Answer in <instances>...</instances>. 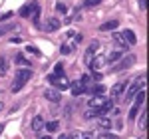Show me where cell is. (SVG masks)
<instances>
[{"label": "cell", "instance_id": "1", "mask_svg": "<svg viewBox=\"0 0 149 139\" xmlns=\"http://www.w3.org/2000/svg\"><path fill=\"white\" fill-rule=\"evenodd\" d=\"M30 78H32V70H18V72H16V80H14V83H12V92L18 93L24 85L28 83Z\"/></svg>", "mask_w": 149, "mask_h": 139}, {"label": "cell", "instance_id": "2", "mask_svg": "<svg viewBox=\"0 0 149 139\" xmlns=\"http://www.w3.org/2000/svg\"><path fill=\"white\" fill-rule=\"evenodd\" d=\"M88 105H90L92 109H102V107L113 109V101H111V99H107V97H103V95H92V97H90V101H88Z\"/></svg>", "mask_w": 149, "mask_h": 139}, {"label": "cell", "instance_id": "3", "mask_svg": "<svg viewBox=\"0 0 149 139\" xmlns=\"http://www.w3.org/2000/svg\"><path fill=\"white\" fill-rule=\"evenodd\" d=\"M143 85H145V74H141V76H137V80H135V83L129 88L125 92V101H131L135 95H137L139 90H143Z\"/></svg>", "mask_w": 149, "mask_h": 139}, {"label": "cell", "instance_id": "4", "mask_svg": "<svg viewBox=\"0 0 149 139\" xmlns=\"http://www.w3.org/2000/svg\"><path fill=\"white\" fill-rule=\"evenodd\" d=\"M135 56L133 54H129V56H125V58H119V64H113L111 68H109V72H121V70H127V68H131L133 64H135Z\"/></svg>", "mask_w": 149, "mask_h": 139}, {"label": "cell", "instance_id": "5", "mask_svg": "<svg viewBox=\"0 0 149 139\" xmlns=\"http://www.w3.org/2000/svg\"><path fill=\"white\" fill-rule=\"evenodd\" d=\"M88 83H90V76H81L74 85H70V88H72V93H74L76 97L81 95V93H86L88 92Z\"/></svg>", "mask_w": 149, "mask_h": 139}, {"label": "cell", "instance_id": "6", "mask_svg": "<svg viewBox=\"0 0 149 139\" xmlns=\"http://www.w3.org/2000/svg\"><path fill=\"white\" fill-rule=\"evenodd\" d=\"M143 101H145V92L141 90V92H137V99H135V104H133V107L129 109V119H135L139 113V109H141V105H143Z\"/></svg>", "mask_w": 149, "mask_h": 139}, {"label": "cell", "instance_id": "7", "mask_svg": "<svg viewBox=\"0 0 149 139\" xmlns=\"http://www.w3.org/2000/svg\"><path fill=\"white\" fill-rule=\"evenodd\" d=\"M48 81L50 83H54L58 90H68L70 88V81L62 76V78H58V76H54V74H48Z\"/></svg>", "mask_w": 149, "mask_h": 139}, {"label": "cell", "instance_id": "8", "mask_svg": "<svg viewBox=\"0 0 149 139\" xmlns=\"http://www.w3.org/2000/svg\"><path fill=\"white\" fill-rule=\"evenodd\" d=\"M36 8H40V6H38V2H36V0H32V2H28V4H24L22 8L18 10V14H20L22 18H30V16L34 14V10H36Z\"/></svg>", "mask_w": 149, "mask_h": 139}, {"label": "cell", "instance_id": "9", "mask_svg": "<svg viewBox=\"0 0 149 139\" xmlns=\"http://www.w3.org/2000/svg\"><path fill=\"white\" fill-rule=\"evenodd\" d=\"M97 50H100V44H97V42H92V44H90V48L86 50V56H84V62H86L88 66L92 64V60H93V56L97 54Z\"/></svg>", "mask_w": 149, "mask_h": 139}, {"label": "cell", "instance_id": "10", "mask_svg": "<svg viewBox=\"0 0 149 139\" xmlns=\"http://www.w3.org/2000/svg\"><path fill=\"white\" fill-rule=\"evenodd\" d=\"M125 88H127V80H125V81H117V83H115L113 88L109 90V93H111V97H119L121 93L125 92Z\"/></svg>", "mask_w": 149, "mask_h": 139}, {"label": "cell", "instance_id": "11", "mask_svg": "<svg viewBox=\"0 0 149 139\" xmlns=\"http://www.w3.org/2000/svg\"><path fill=\"white\" fill-rule=\"evenodd\" d=\"M60 26H62V22H60L58 18H48L46 24H44L46 32H56V30H60Z\"/></svg>", "mask_w": 149, "mask_h": 139}, {"label": "cell", "instance_id": "12", "mask_svg": "<svg viewBox=\"0 0 149 139\" xmlns=\"http://www.w3.org/2000/svg\"><path fill=\"white\" fill-rule=\"evenodd\" d=\"M111 38H113L115 44L119 46V50H123V52H125L127 48H129V46H127V42H125V38L121 36V32H113V34H111Z\"/></svg>", "mask_w": 149, "mask_h": 139}, {"label": "cell", "instance_id": "13", "mask_svg": "<svg viewBox=\"0 0 149 139\" xmlns=\"http://www.w3.org/2000/svg\"><path fill=\"white\" fill-rule=\"evenodd\" d=\"M44 97H46L48 101H52V104H58V101L62 99V95H60L56 90H46V92H44Z\"/></svg>", "mask_w": 149, "mask_h": 139}, {"label": "cell", "instance_id": "14", "mask_svg": "<svg viewBox=\"0 0 149 139\" xmlns=\"http://www.w3.org/2000/svg\"><path fill=\"white\" fill-rule=\"evenodd\" d=\"M121 36L125 38L127 46H135V44H137V38H135V34H133V30H123Z\"/></svg>", "mask_w": 149, "mask_h": 139}, {"label": "cell", "instance_id": "15", "mask_svg": "<svg viewBox=\"0 0 149 139\" xmlns=\"http://www.w3.org/2000/svg\"><path fill=\"white\" fill-rule=\"evenodd\" d=\"M119 58H123V50H113V52H109L105 56V64H111V62H115Z\"/></svg>", "mask_w": 149, "mask_h": 139}, {"label": "cell", "instance_id": "16", "mask_svg": "<svg viewBox=\"0 0 149 139\" xmlns=\"http://www.w3.org/2000/svg\"><path fill=\"white\" fill-rule=\"evenodd\" d=\"M103 66H105V58H95V60H92V64H90V68L93 70V72H97V70H102Z\"/></svg>", "mask_w": 149, "mask_h": 139}, {"label": "cell", "instance_id": "17", "mask_svg": "<svg viewBox=\"0 0 149 139\" xmlns=\"http://www.w3.org/2000/svg\"><path fill=\"white\" fill-rule=\"evenodd\" d=\"M117 26H119V22H117V20H109V22L102 24V26H100V30H102V32H109V30H115Z\"/></svg>", "mask_w": 149, "mask_h": 139}, {"label": "cell", "instance_id": "18", "mask_svg": "<svg viewBox=\"0 0 149 139\" xmlns=\"http://www.w3.org/2000/svg\"><path fill=\"white\" fill-rule=\"evenodd\" d=\"M42 127H44V119L40 115H36L34 119H32V131H40Z\"/></svg>", "mask_w": 149, "mask_h": 139}, {"label": "cell", "instance_id": "19", "mask_svg": "<svg viewBox=\"0 0 149 139\" xmlns=\"http://www.w3.org/2000/svg\"><path fill=\"white\" fill-rule=\"evenodd\" d=\"M105 92V88L103 85H88V92L86 93H95V95H100V93Z\"/></svg>", "mask_w": 149, "mask_h": 139}, {"label": "cell", "instance_id": "20", "mask_svg": "<svg viewBox=\"0 0 149 139\" xmlns=\"http://www.w3.org/2000/svg\"><path fill=\"white\" fill-rule=\"evenodd\" d=\"M70 139H93L92 133H84V131H74Z\"/></svg>", "mask_w": 149, "mask_h": 139}, {"label": "cell", "instance_id": "21", "mask_svg": "<svg viewBox=\"0 0 149 139\" xmlns=\"http://www.w3.org/2000/svg\"><path fill=\"white\" fill-rule=\"evenodd\" d=\"M8 74V60L0 58V76H6Z\"/></svg>", "mask_w": 149, "mask_h": 139}, {"label": "cell", "instance_id": "22", "mask_svg": "<svg viewBox=\"0 0 149 139\" xmlns=\"http://www.w3.org/2000/svg\"><path fill=\"white\" fill-rule=\"evenodd\" d=\"M26 52H28V54H32V56H38V58L42 56V52H40L36 46H32V44H28V46H26Z\"/></svg>", "mask_w": 149, "mask_h": 139}, {"label": "cell", "instance_id": "23", "mask_svg": "<svg viewBox=\"0 0 149 139\" xmlns=\"http://www.w3.org/2000/svg\"><path fill=\"white\" fill-rule=\"evenodd\" d=\"M32 22H34L36 28H40V8L34 10V14H32Z\"/></svg>", "mask_w": 149, "mask_h": 139}, {"label": "cell", "instance_id": "24", "mask_svg": "<svg viewBox=\"0 0 149 139\" xmlns=\"http://www.w3.org/2000/svg\"><path fill=\"white\" fill-rule=\"evenodd\" d=\"M145 123H147V111L143 109V111H141V117H139V127L145 129Z\"/></svg>", "mask_w": 149, "mask_h": 139}, {"label": "cell", "instance_id": "25", "mask_svg": "<svg viewBox=\"0 0 149 139\" xmlns=\"http://www.w3.org/2000/svg\"><path fill=\"white\" fill-rule=\"evenodd\" d=\"M16 64H18V66H28L30 62H28V60L24 58L22 54H16Z\"/></svg>", "mask_w": 149, "mask_h": 139}, {"label": "cell", "instance_id": "26", "mask_svg": "<svg viewBox=\"0 0 149 139\" xmlns=\"http://www.w3.org/2000/svg\"><path fill=\"white\" fill-rule=\"evenodd\" d=\"M58 127H60V121H56V119H54V121H50V123H46V129H48V131H56Z\"/></svg>", "mask_w": 149, "mask_h": 139}, {"label": "cell", "instance_id": "27", "mask_svg": "<svg viewBox=\"0 0 149 139\" xmlns=\"http://www.w3.org/2000/svg\"><path fill=\"white\" fill-rule=\"evenodd\" d=\"M60 52H62L64 56H68L70 52H72V46H70V44H62V46H60Z\"/></svg>", "mask_w": 149, "mask_h": 139}, {"label": "cell", "instance_id": "28", "mask_svg": "<svg viewBox=\"0 0 149 139\" xmlns=\"http://www.w3.org/2000/svg\"><path fill=\"white\" fill-rule=\"evenodd\" d=\"M54 76H58V78L64 76V66H62V64H56V68H54Z\"/></svg>", "mask_w": 149, "mask_h": 139}, {"label": "cell", "instance_id": "29", "mask_svg": "<svg viewBox=\"0 0 149 139\" xmlns=\"http://www.w3.org/2000/svg\"><path fill=\"white\" fill-rule=\"evenodd\" d=\"M56 10L62 12V14H66V12H68V8H66V4H64V2H58V4H56Z\"/></svg>", "mask_w": 149, "mask_h": 139}, {"label": "cell", "instance_id": "30", "mask_svg": "<svg viewBox=\"0 0 149 139\" xmlns=\"http://www.w3.org/2000/svg\"><path fill=\"white\" fill-rule=\"evenodd\" d=\"M100 127L109 129V127H111V121H109V119H102V121H100Z\"/></svg>", "mask_w": 149, "mask_h": 139}, {"label": "cell", "instance_id": "31", "mask_svg": "<svg viewBox=\"0 0 149 139\" xmlns=\"http://www.w3.org/2000/svg\"><path fill=\"white\" fill-rule=\"evenodd\" d=\"M100 2H102V0H86V6H88V8H92V6H97Z\"/></svg>", "mask_w": 149, "mask_h": 139}, {"label": "cell", "instance_id": "32", "mask_svg": "<svg viewBox=\"0 0 149 139\" xmlns=\"http://www.w3.org/2000/svg\"><path fill=\"white\" fill-rule=\"evenodd\" d=\"M100 139H117V135H113V133H102Z\"/></svg>", "mask_w": 149, "mask_h": 139}, {"label": "cell", "instance_id": "33", "mask_svg": "<svg viewBox=\"0 0 149 139\" xmlns=\"http://www.w3.org/2000/svg\"><path fill=\"white\" fill-rule=\"evenodd\" d=\"M12 14H14V12H4V14H0V22H2V20H8V18H12Z\"/></svg>", "mask_w": 149, "mask_h": 139}, {"label": "cell", "instance_id": "34", "mask_svg": "<svg viewBox=\"0 0 149 139\" xmlns=\"http://www.w3.org/2000/svg\"><path fill=\"white\" fill-rule=\"evenodd\" d=\"M145 6H147V0H139V8L145 10Z\"/></svg>", "mask_w": 149, "mask_h": 139}, {"label": "cell", "instance_id": "35", "mask_svg": "<svg viewBox=\"0 0 149 139\" xmlns=\"http://www.w3.org/2000/svg\"><path fill=\"white\" fill-rule=\"evenodd\" d=\"M93 80H95V81H100V80H102V76H100L97 72H93Z\"/></svg>", "mask_w": 149, "mask_h": 139}, {"label": "cell", "instance_id": "36", "mask_svg": "<svg viewBox=\"0 0 149 139\" xmlns=\"http://www.w3.org/2000/svg\"><path fill=\"white\" fill-rule=\"evenodd\" d=\"M6 32H4V26H0V36H4Z\"/></svg>", "mask_w": 149, "mask_h": 139}, {"label": "cell", "instance_id": "37", "mask_svg": "<svg viewBox=\"0 0 149 139\" xmlns=\"http://www.w3.org/2000/svg\"><path fill=\"white\" fill-rule=\"evenodd\" d=\"M60 139H70V137H66V135H62V137H60Z\"/></svg>", "mask_w": 149, "mask_h": 139}, {"label": "cell", "instance_id": "38", "mask_svg": "<svg viewBox=\"0 0 149 139\" xmlns=\"http://www.w3.org/2000/svg\"><path fill=\"white\" fill-rule=\"evenodd\" d=\"M2 129H4V125H0V133H2Z\"/></svg>", "mask_w": 149, "mask_h": 139}, {"label": "cell", "instance_id": "39", "mask_svg": "<svg viewBox=\"0 0 149 139\" xmlns=\"http://www.w3.org/2000/svg\"><path fill=\"white\" fill-rule=\"evenodd\" d=\"M42 139H52V137H48V135H46V137H42Z\"/></svg>", "mask_w": 149, "mask_h": 139}, {"label": "cell", "instance_id": "40", "mask_svg": "<svg viewBox=\"0 0 149 139\" xmlns=\"http://www.w3.org/2000/svg\"><path fill=\"white\" fill-rule=\"evenodd\" d=\"M0 109H2V104H0Z\"/></svg>", "mask_w": 149, "mask_h": 139}]
</instances>
